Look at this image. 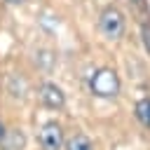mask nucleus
<instances>
[{
  "label": "nucleus",
  "mask_w": 150,
  "mask_h": 150,
  "mask_svg": "<svg viewBox=\"0 0 150 150\" xmlns=\"http://www.w3.org/2000/svg\"><path fill=\"white\" fill-rule=\"evenodd\" d=\"M124 28H127V21H124V14L115 7V5H108L101 9L98 14V30L103 33V38L108 40H120L124 35Z\"/></svg>",
  "instance_id": "nucleus-1"
},
{
  "label": "nucleus",
  "mask_w": 150,
  "mask_h": 150,
  "mask_svg": "<svg viewBox=\"0 0 150 150\" xmlns=\"http://www.w3.org/2000/svg\"><path fill=\"white\" fill-rule=\"evenodd\" d=\"M63 150H94V143H91L84 134H75V136H70V138L66 141Z\"/></svg>",
  "instance_id": "nucleus-5"
},
{
  "label": "nucleus",
  "mask_w": 150,
  "mask_h": 150,
  "mask_svg": "<svg viewBox=\"0 0 150 150\" xmlns=\"http://www.w3.org/2000/svg\"><path fill=\"white\" fill-rule=\"evenodd\" d=\"M38 98H40L47 108H52V110H59V108H63V103H66L63 89H61L59 84H54V82H42L40 89H38Z\"/></svg>",
  "instance_id": "nucleus-4"
},
{
  "label": "nucleus",
  "mask_w": 150,
  "mask_h": 150,
  "mask_svg": "<svg viewBox=\"0 0 150 150\" xmlns=\"http://www.w3.org/2000/svg\"><path fill=\"white\" fill-rule=\"evenodd\" d=\"M89 89H91L94 96L112 98L120 91V77H117V73L112 68H98L89 80Z\"/></svg>",
  "instance_id": "nucleus-2"
},
{
  "label": "nucleus",
  "mask_w": 150,
  "mask_h": 150,
  "mask_svg": "<svg viewBox=\"0 0 150 150\" xmlns=\"http://www.w3.org/2000/svg\"><path fill=\"white\" fill-rule=\"evenodd\" d=\"M40 145L42 150H63L66 141H63V129L59 122H47L40 129Z\"/></svg>",
  "instance_id": "nucleus-3"
},
{
  "label": "nucleus",
  "mask_w": 150,
  "mask_h": 150,
  "mask_svg": "<svg viewBox=\"0 0 150 150\" xmlns=\"http://www.w3.org/2000/svg\"><path fill=\"white\" fill-rule=\"evenodd\" d=\"M131 2H134V5H143L145 0H131Z\"/></svg>",
  "instance_id": "nucleus-10"
},
{
  "label": "nucleus",
  "mask_w": 150,
  "mask_h": 150,
  "mask_svg": "<svg viewBox=\"0 0 150 150\" xmlns=\"http://www.w3.org/2000/svg\"><path fill=\"white\" fill-rule=\"evenodd\" d=\"M143 40H145V47H148V52H150V26H148V23L143 26Z\"/></svg>",
  "instance_id": "nucleus-7"
},
{
  "label": "nucleus",
  "mask_w": 150,
  "mask_h": 150,
  "mask_svg": "<svg viewBox=\"0 0 150 150\" xmlns=\"http://www.w3.org/2000/svg\"><path fill=\"white\" fill-rule=\"evenodd\" d=\"M134 115H136V120H138L143 127L150 129V98H141V101L136 103V108H134Z\"/></svg>",
  "instance_id": "nucleus-6"
},
{
  "label": "nucleus",
  "mask_w": 150,
  "mask_h": 150,
  "mask_svg": "<svg viewBox=\"0 0 150 150\" xmlns=\"http://www.w3.org/2000/svg\"><path fill=\"white\" fill-rule=\"evenodd\" d=\"M7 5H21V2H26V0H5Z\"/></svg>",
  "instance_id": "nucleus-9"
},
{
  "label": "nucleus",
  "mask_w": 150,
  "mask_h": 150,
  "mask_svg": "<svg viewBox=\"0 0 150 150\" xmlns=\"http://www.w3.org/2000/svg\"><path fill=\"white\" fill-rule=\"evenodd\" d=\"M5 136H7V129H5V124H2V122H0V141H2V138H5Z\"/></svg>",
  "instance_id": "nucleus-8"
}]
</instances>
